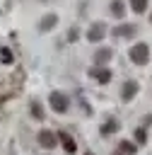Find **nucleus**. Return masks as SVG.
<instances>
[{
  "label": "nucleus",
  "mask_w": 152,
  "mask_h": 155,
  "mask_svg": "<svg viewBox=\"0 0 152 155\" xmlns=\"http://www.w3.org/2000/svg\"><path fill=\"white\" fill-rule=\"evenodd\" d=\"M128 58L135 63V65H145L147 61H150V46L147 44H135V46H130V51H128Z\"/></svg>",
  "instance_id": "f257e3e1"
},
{
  "label": "nucleus",
  "mask_w": 152,
  "mask_h": 155,
  "mask_svg": "<svg viewBox=\"0 0 152 155\" xmlns=\"http://www.w3.org/2000/svg\"><path fill=\"white\" fill-rule=\"evenodd\" d=\"M48 104H51V109H53V111H58V114L68 111V97H65L63 92H51Z\"/></svg>",
  "instance_id": "f03ea898"
},
{
  "label": "nucleus",
  "mask_w": 152,
  "mask_h": 155,
  "mask_svg": "<svg viewBox=\"0 0 152 155\" xmlns=\"http://www.w3.org/2000/svg\"><path fill=\"white\" fill-rule=\"evenodd\" d=\"M39 145L41 148H53L60 138H58V133H53V131H48V128H43V131H39Z\"/></svg>",
  "instance_id": "7ed1b4c3"
},
{
  "label": "nucleus",
  "mask_w": 152,
  "mask_h": 155,
  "mask_svg": "<svg viewBox=\"0 0 152 155\" xmlns=\"http://www.w3.org/2000/svg\"><path fill=\"white\" fill-rule=\"evenodd\" d=\"M104 34H106V24H104V22H94V24L87 29V39H89V41H101Z\"/></svg>",
  "instance_id": "20e7f679"
},
{
  "label": "nucleus",
  "mask_w": 152,
  "mask_h": 155,
  "mask_svg": "<svg viewBox=\"0 0 152 155\" xmlns=\"http://www.w3.org/2000/svg\"><path fill=\"white\" fill-rule=\"evenodd\" d=\"M89 78H94L97 82H109L111 80V70L109 68H101V65H92L89 68Z\"/></svg>",
  "instance_id": "39448f33"
},
{
  "label": "nucleus",
  "mask_w": 152,
  "mask_h": 155,
  "mask_svg": "<svg viewBox=\"0 0 152 155\" xmlns=\"http://www.w3.org/2000/svg\"><path fill=\"white\" fill-rule=\"evenodd\" d=\"M138 87H140V85H138L135 80L125 82V85L121 87V99H123V102H130V99H133V97L138 94Z\"/></svg>",
  "instance_id": "423d86ee"
},
{
  "label": "nucleus",
  "mask_w": 152,
  "mask_h": 155,
  "mask_svg": "<svg viewBox=\"0 0 152 155\" xmlns=\"http://www.w3.org/2000/svg\"><path fill=\"white\" fill-rule=\"evenodd\" d=\"M58 138H60V143H63V148H65V153L68 155H75V150H77V143L68 136V133H58Z\"/></svg>",
  "instance_id": "0eeeda50"
},
{
  "label": "nucleus",
  "mask_w": 152,
  "mask_h": 155,
  "mask_svg": "<svg viewBox=\"0 0 152 155\" xmlns=\"http://www.w3.org/2000/svg\"><path fill=\"white\" fill-rule=\"evenodd\" d=\"M111 34H113V36H133V34H135V27H133V24H121V27H116Z\"/></svg>",
  "instance_id": "6e6552de"
},
{
  "label": "nucleus",
  "mask_w": 152,
  "mask_h": 155,
  "mask_svg": "<svg viewBox=\"0 0 152 155\" xmlns=\"http://www.w3.org/2000/svg\"><path fill=\"white\" fill-rule=\"evenodd\" d=\"M55 22H58V17H55V15H46V17L41 19L39 29H41V31H48V29H53V27H55Z\"/></svg>",
  "instance_id": "1a4fd4ad"
},
{
  "label": "nucleus",
  "mask_w": 152,
  "mask_h": 155,
  "mask_svg": "<svg viewBox=\"0 0 152 155\" xmlns=\"http://www.w3.org/2000/svg\"><path fill=\"white\" fill-rule=\"evenodd\" d=\"M111 56H113V51H111V48H99V51L94 53V61H97V65H101V63H106Z\"/></svg>",
  "instance_id": "9d476101"
},
{
  "label": "nucleus",
  "mask_w": 152,
  "mask_h": 155,
  "mask_svg": "<svg viewBox=\"0 0 152 155\" xmlns=\"http://www.w3.org/2000/svg\"><path fill=\"white\" fill-rule=\"evenodd\" d=\"M123 12H125V5H123V0H113V2H111V15L121 19V17H123Z\"/></svg>",
  "instance_id": "9b49d317"
},
{
  "label": "nucleus",
  "mask_w": 152,
  "mask_h": 155,
  "mask_svg": "<svg viewBox=\"0 0 152 155\" xmlns=\"http://www.w3.org/2000/svg\"><path fill=\"white\" fill-rule=\"evenodd\" d=\"M0 61H2L5 65H10V63L14 61V58H12V51H10L7 46H5V48H0Z\"/></svg>",
  "instance_id": "f8f14e48"
},
{
  "label": "nucleus",
  "mask_w": 152,
  "mask_h": 155,
  "mask_svg": "<svg viewBox=\"0 0 152 155\" xmlns=\"http://www.w3.org/2000/svg\"><path fill=\"white\" fill-rule=\"evenodd\" d=\"M118 148H121L123 153H128V155H133V153L138 150V148H135V145H133L130 140H121V145H118Z\"/></svg>",
  "instance_id": "ddd939ff"
},
{
  "label": "nucleus",
  "mask_w": 152,
  "mask_h": 155,
  "mask_svg": "<svg viewBox=\"0 0 152 155\" xmlns=\"http://www.w3.org/2000/svg\"><path fill=\"white\" fill-rule=\"evenodd\" d=\"M130 7H133L135 12H145V7H147V0H130Z\"/></svg>",
  "instance_id": "4468645a"
},
{
  "label": "nucleus",
  "mask_w": 152,
  "mask_h": 155,
  "mask_svg": "<svg viewBox=\"0 0 152 155\" xmlns=\"http://www.w3.org/2000/svg\"><path fill=\"white\" fill-rule=\"evenodd\" d=\"M31 114H34V119H43V109H41V104H39V102H34V104H31Z\"/></svg>",
  "instance_id": "2eb2a0df"
},
{
  "label": "nucleus",
  "mask_w": 152,
  "mask_h": 155,
  "mask_svg": "<svg viewBox=\"0 0 152 155\" xmlns=\"http://www.w3.org/2000/svg\"><path fill=\"white\" fill-rule=\"evenodd\" d=\"M116 128H118V124L116 121H109V124L101 126V133H109V131H116Z\"/></svg>",
  "instance_id": "dca6fc26"
},
{
  "label": "nucleus",
  "mask_w": 152,
  "mask_h": 155,
  "mask_svg": "<svg viewBox=\"0 0 152 155\" xmlns=\"http://www.w3.org/2000/svg\"><path fill=\"white\" fill-rule=\"evenodd\" d=\"M135 138H138V143H145V140H147V133H145V128H138V131H135Z\"/></svg>",
  "instance_id": "f3484780"
},
{
  "label": "nucleus",
  "mask_w": 152,
  "mask_h": 155,
  "mask_svg": "<svg viewBox=\"0 0 152 155\" xmlns=\"http://www.w3.org/2000/svg\"><path fill=\"white\" fill-rule=\"evenodd\" d=\"M77 36H80V31H77V29H75V27H72V29H70V31H68V39H70V41H75V39H77Z\"/></svg>",
  "instance_id": "a211bd4d"
},
{
  "label": "nucleus",
  "mask_w": 152,
  "mask_h": 155,
  "mask_svg": "<svg viewBox=\"0 0 152 155\" xmlns=\"http://www.w3.org/2000/svg\"><path fill=\"white\" fill-rule=\"evenodd\" d=\"M113 155H128V153H123V150H121V148H118V150H116V153H113Z\"/></svg>",
  "instance_id": "6ab92c4d"
},
{
  "label": "nucleus",
  "mask_w": 152,
  "mask_h": 155,
  "mask_svg": "<svg viewBox=\"0 0 152 155\" xmlns=\"http://www.w3.org/2000/svg\"><path fill=\"white\" fill-rule=\"evenodd\" d=\"M150 22H152V15H150Z\"/></svg>",
  "instance_id": "aec40b11"
},
{
  "label": "nucleus",
  "mask_w": 152,
  "mask_h": 155,
  "mask_svg": "<svg viewBox=\"0 0 152 155\" xmlns=\"http://www.w3.org/2000/svg\"><path fill=\"white\" fill-rule=\"evenodd\" d=\"M87 155H92V153H87Z\"/></svg>",
  "instance_id": "412c9836"
}]
</instances>
